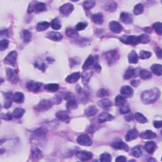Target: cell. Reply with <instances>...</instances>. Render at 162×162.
Here are the masks:
<instances>
[{"instance_id":"7a4b0ae2","label":"cell","mask_w":162,"mask_h":162,"mask_svg":"<svg viewBox=\"0 0 162 162\" xmlns=\"http://www.w3.org/2000/svg\"><path fill=\"white\" fill-rule=\"evenodd\" d=\"M46 5L44 3L37 2V1H32L29 6L28 8V13L31 14L33 11H37L41 12L46 10Z\"/></svg>"},{"instance_id":"d6a6232c","label":"cell","mask_w":162,"mask_h":162,"mask_svg":"<svg viewBox=\"0 0 162 162\" xmlns=\"http://www.w3.org/2000/svg\"><path fill=\"white\" fill-rule=\"evenodd\" d=\"M94 59L93 56H89L88 58V59H87L84 62V65L82 66V69L84 70H89L91 68V66L94 64Z\"/></svg>"},{"instance_id":"4fadbf2b","label":"cell","mask_w":162,"mask_h":162,"mask_svg":"<svg viewBox=\"0 0 162 162\" xmlns=\"http://www.w3.org/2000/svg\"><path fill=\"white\" fill-rule=\"evenodd\" d=\"M110 29L115 34H119L122 32L123 28L122 26L117 21H111L109 24Z\"/></svg>"},{"instance_id":"5b68a950","label":"cell","mask_w":162,"mask_h":162,"mask_svg":"<svg viewBox=\"0 0 162 162\" xmlns=\"http://www.w3.org/2000/svg\"><path fill=\"white\" fill-rule=\"evenodd\" d=\"M52 103L51 100H47V99H43L41 100L37 105L36 106L35 109L37 111H45L49 110L52 106Z\"/></svg>"},{"instance_id":"74e56055","label":"cell","mask_w":162,"mask_h":162,"mask_svg":"<svg viewBox=\"0 0 162 162\" xmlns=\"http://www.w3.org/2000/svg\"><path fill=\"white\" fill-rule=\"evenodd\" d=\"M24 100V95L20 92H16L14 95V101L17 103H22Z\"/></svg>"},{"instance_id":"f6af8a7d","label":"cell","mask_w":162,"mask_h":162,"mask_svg":"<svg viewBox=\"0 0 162 162\" xmlns=\"http://www.w3.org/2000/svg\"><path fill=\"white\" fill-rule=\"evenodd\" d=\"M117 8V4L115 2H110L105 5V8L106 11H114Z\"/></svg>"},{"instance_id":"6125c7cd","label":"cell","mask_w":162,"mask_h":162,"mask_svg":"<svg viewBox=\"0 0 162 162\" xmlns=\"http://www.w3.org/2000/svg\"><path fill=\"white\" fill-rule=\"evenodd\" d=\"M153 125H154V127L156 128H161V120H158V121H154V122H153Z\"/></svg>"},{"instance_id":"11a10c76","label":"cell","mask_w":162,"mask_h":162,"mask_svg":"<svg viewBox=\"0 0 162 162\" xmlns=\"http://www.w3.org/2000/svg\"><path fill=\"white\" fill-rule=\"evenodd\" d=\"M87 27V24L84 23V22H79L76 25V29L77 31H82L86 29V27Z\"/></svg>"},{"instance_id":"83f0119b","label":"cell","mask_w":162,"mask_h":162,"mask_svg":"<svg viewBox=\"0 0 162 162\" xmlns=\"http://www.w3.org/2000/svg\"><path fill=\"white\" fill-rule=\"evenodd\" d=\"M98 105L99 107L102 108H106L111 107L113 105V103H112V102L110 101L108 99L106 98L99 101L98 103Z\"/></svg>"},{"instance_id":"30bf717a","label":"cell","mask_w":162,"mask_h":162,"mask_svg":"<svg viewBox=\"0 0 162 162\" xmlns=\"http://www.w3.org/2000/svg\"><path fill=\"white\" fill-rule=\"evenodd\" d=\"M74 10V6L71 3H66L60 8V13L64 16H69Z\"/></svg>"},{"instance_id":"9f6ffc18","label":"cell","mask_w":162,"mask_h":162,"mask_svg":"<svg viewBox=\"0 0 162 162\" xmlns=\"http://www.w3.org/2000/svg\"><path fill=\"white\" fill-rule=\"evenodd\" d=\"M61 96H59V95H56V96H55L52 98L51 101L52 104H56L57 105V104H60L61 102Z\"/></svg>"},{"instance_id":"e0dca14e","label":"cell","mask_w":162,"mask_h":162,"mask_svg":"<svg viewBox=\"0 0 162 162\" xmlns=\"http://www.w3.org/2000/svg\"><path fill=\"white\" fill-rule=\"evenodd\" d=\"M120 93L123 97L129 98L131 97L134 94V90L131 87L128 86H124L120 89Z\"/></svg>"},{"instance_id":"277c9868","label":"cell","mask_w":162,"mask_h":162,"mask_svg":"<svg viewBox=\"0 0 162 162\" xmlns=\"http://www.w3.org/2000/svg\"><path fill=\"white\" fill-rule=\"evenodd\" d=\"M120 40L126 44H129L132 46H136L138 44L139 40L138 37L136 36H127L123 35L120 38Z\"/></svg>"},{"instance_id":"f1b7e54d","label":"cell","mask_w":162,"mask_h":162,"mask_svg":"<svg viewBox=\"0 0 162 162\" xmlns=\"http://www.w3.org/2000/svg\"><path fill=\"white\" fill-rule=\"evenodd\" d=\"M66 35L70 38L75 39L79 37V33L76 29H74L72 28H67L65 31Z\"/></svg>"},{"instance_id":"6da1fadb","label":"cell","mask_w":162,"mask_h":162,"mask_svg":"<svg viewBox=\"0 0 162 162\" xmlns=\"http://www.w3.org/2000/svg\"><path fill=\"white\" fill-rule=\"evenodd\" d=\"M160 96V91L158 88H153L144 91L141 94V98L142 101L148 105L155 102Z\"/></svg>"},{"instance_id":"2e32d148","label":"cell","mask_w":162,"mask_h":162,"mask_svg":"<svg viewBox=\"0 0 162 162\" xmlns=\"http://www.w3.org/2000/svg\"><path fill=\"white\" fill-rule=\"evenodd\" d=\"M114 119V117L113 115H111L108 113H105L103 112L99 115L98 118V121L99 123H104L106 122L111 121Z\"/></svg>"},{"instance_id":"7dc6e473","label":"cell","mask_w":162,"mask_h":162,"mask_svg":"<svg viewBox=\"0 0 162 162\" xmlns=\"http://www.w3.org/2000/svg\"><path fill=\"white\" fill-rule=\"evenodd\" d=\"M100 161L102 162H110L111 161V156L108 153H104L100 156Z\"/></svg>"},{"instance_id":"d6986e66","label":"cell","mask_w":162,"mask_h":162,"mask_svg":"<svg viewBox=\"0 0 162 162\" xmlns=\"http://www.w3.org/2000/svg\"><path fill=\"white\" fill-rule=\"evenodd\" d=\"M156 148V144L153 141H148L144 145V149L149 154H153Z\"/></svg>"},{"instance_id":"8992f818","label":"cell","mask_w":162,"mask_h":162,"mask_svg":"<svg viewBox=\"0 0 162 162\" xmlns=\"http://www.w3.org/2000/svg\"><path fill=\"white\" fill-rule=\"evenodd\" d=\"M77 142L81 146H89L92 145V140L91 139L89 136L87 134H82L79 136L77 139Z\"/></svg>"},{"instance_id":"ba28073f","label":"cell","mask_w":162,"mask_h":162,"mask_svg":"<svg viewBox=\"0 0 162 162\" xmlns=\"http://www.w3.org/2000/svg\"><path fill=\"white\" fill-rule=\"evenodd\" d=\"M6 76L8 80L12 83H16L19 81V77L17 72L15 70L11 69H7L6 70Z\"/></svg>"},{"instance_id":"816d5d0a","label":"cell","mask_w":162,"mask_h":162,"mask_svg":"<svg viewBox=\"0 0 162 162\" xmlns=\"http://www.w3.org/2000/svg\"><path fill=\"white\" fill-rule=\"evenodd\" d=\"M109 95L108 92L105 89H99L97 93V96L99 98H104L108 96Z\"/></svg>"},{"instance_id":"e7e4bbea","label":"cell","mask_w":162,"mask_h":162,"mask_svg":"<svg viewBox=\"0 0 162 162\" xmlns=\"http://www.w3.org/2000/svg\"><path fill=\"white\" fill-rule=\"evenodd\" d=\"M94 69H95V70H97L98 72H99V71H100L101 69V66H99V65L98 64H95V65H94Z\"/></svg>"},{"instance_id":"3957f363","label":"cell","mask_w":162,"mask_h":162,"mask_svg":"<svg viewBox=\"0 0 162 162\" xmlns=\"http://www.w3.org/2000/svg\"><path fill=\"white\" fill-rule=\"evenodd\" d=\"M103 56L105 60L107 61L108 64L111 65L118 59L119 55L117 50H111L104 54Z\"/></svg>"},{"instance_id":"836d02e7","label":"cell","mask_w":162,"mask_h":162,"mask_svg":"<svg viewBox=\"0 0 162 162\" xmlns=\"http://www.w3.org/2000/svg\"><path fill=\"white\" fill-rule=\"evenodd\" d=\"M93 21L98 25H101L103 22V16L101 13H97L93 15Z\"/></svg>"},{"instance_id":"52a82bcc","label":"cell","mask_w":162,"mask_h":162,"mask_svg":"<svg viewBox=\"0 0 162 162\" xmlns=\"http://www.w3.org/2000/svg\"><path fill=\"white\" fill-rule=\"evenodd\" d=\"M76 155L79 159L82 161H88L92 158L93 156V153L90 151H77L76 153Z\"/></svg>"},{"instance_id":"f907efd6","label":"cell","mask_w":162,"mask_h":162,"mask_svg":"<svg viewBox=\"0 0 162 162\" xmlns=\"http://www.w3.org/2000/svg\"><path fill=\"white\" fill-rule=\"evenodd\" d=\"M139 43L142 44H146L149 41V37L146 34H141L138 36Z\"/></svg>"},{"instance_id":"7bdbcfd3","label":"cell","mask_w":162,"mask_h":162,"mask_svg":"<svg viewBox=\"0 0 162 162\" xmlns=\"http://www.w3.org/2000/svg\"><path fill=\"white\" fill-rule=\"evenodd\" d=\"M143 10H144L143 5L141 3H139L134 6V10H133V12H134V15H139L143 13Z\"/></svg>"},{"instance_id":"91938a15","label":"cell","mask_w":162,"mask_h":162,"mask_svg":"<svg viewBox=\"0 0 162 162\" xmlns=\"http://www.w3.org/2000/svg\"><path fill=\"white\" fill-rule=\"evenodd\" d=\"M1 118L4 120H10L12 118V115L10 113H6V114H2L1 115Z\"/></svg>"},{"instance_id":"f546056e","label":"cell","mask_w":162,"mask_h":162,"mask_svg":"<svg viewBox=\"0 0 162 162\" xmlns=\"http://www.w3.org/2000/svg\"><path fill=\"white\" fill-rule=\"evenodd\" d=\"M151 71L157 76H161L162 74V66L160 64H154L151 67Z\"/></svg>"},{"instance_id":"60d3db41","label":"cell","mask_w":162,"mask_h":162,"mask_svg":"<svg viewBox=\"0 0 162 162\" xmlns=\"http://www.w3.org/2000/svg\"><path fill=\"white\" fill-rule=\"evenodd\" d=\"M135 76V70L132 68H128L124 74V79L126 80L130 79L132 77H133Z\"/></svg>"},{"instance_id":"5bb4252c","label":"cell","mask_w":162,"mask_h":162,"mask_svg":"<svg viewBox=\"0 0 162 162\" xmlns=\"http://www.w3.org/2000/svg\"><path fill=\"white\" fill-rule=\"evenodd\" d=\"M138 132L137 131L136 128H134L128 131V132L126 134L125 139L127 142H130L131 141L134 140L138 138Z\"/></svg>"},{"instance_id":"9a60e30c","label":"cell","mask_w":162,"mask_h":162,"mask_svg":"<svg viewBox=\"0 0 162 162\" xmlns=\"http://www.w3.org/2000/svg\"><path fill=\"white\" fill-rule=\"evenodd\" d=\"M56 117L62 122L65 123H69L70 121V118L67 112L64 110L59 111L56 113Z\"/></svg>"},{"instance_id":"c3c4849f","label":"cell","mask_w":162,"mask_h":162,"mask_svg":"<svg viewBox=\"0 0 162 162\" xmlns=\"http://www.w3.org/2000/svg\"><path fill=\"white\" fill-rule=\"evenodd\" d=\"M95 1L93 0H91V1H86L83 3V5L85 8L86 10H90L91 8H93L95 6Z\"/></svg>"},{"instance_id":"cb8c5ba5","label":"cell","mask_w":162,"mask_h":162,"mask_svg":"<svg viewBox=\"0 0 162 162\" xmlns=\"http://www.w3.org/2000/svg\"><path fill=\"white\" fill-rule=\"evenodd\" d=\"M128 62H129L130 64H136L138 63V55L134 50H132V51L130 52L129 54H128Z\"/></svg>"},{"instance_id":"ffe728a7","label":"cell","mask_w":162,"mask_h":162,"mask_svg":"<svg viewBox=\"0 0 162 162\" xmlns=\"http://www.w3.org/2000/svg\"><path fill=\"white\" fill-rule=\"evenodd\" d=\"M140 137L144 139H152L156 138V134L153 131L148 130L141 133Z\"/></svg>"},{"instance_id":"d590c367","label":"cell","mask_w":162,"mask_h":162,"mask_svg":"<svg viewBox=\"0 0 162 162\" xmlns=\"http://www.w3.org/2000/svg\"><path fill=\"white\" fill-rule=\"evenodd\" d=\"M50 26V24H49L47 22H41L37 24V31L38 32L41 31H44L45 30H46L47 29H48Z\"/></svg>"},{"instance_id":"ee69618b","label":"cell","mask_w":162,"mask_h":162,"mask_svg":"<svg viewBox=\"0 0 162 162\" xmlns=\"http://www.w3.org/2000/svg\"><path fill=\"white\" fill-rule=\"evenodd\" d=\"M22 37L25 42H29L32 37V33L28 30H24L22 32Z\"/></svg>"},{"instance_id":"d4e9b609","label":"cell","mask_w":162,"mask_h":162,"mask_svg":"<svg viewBox=\"0 0 162 162\" xmlns=\"http://www.w3.org/2000/svg\"><path fill=\"white\" fill-rule=\"evenodd\" d=\"M5 99H6V102L4 105V107L5 108H9L11 106V104H12V101H14V96L12 95V93L9 92L5 94Z\"/></svg>"},{"instance_id":"7402d4cb","label":"cell","mask_w":162,"mask_h":162,"mask_svg":"<svg viewBox=\"0 0 162 162\" xmlns=\"http://www.w3.org/2000/svg\"><path fill=\"white\" fill-rule=\"evenodd\" d=\"M120 19L121 20V21L126 24H130L132 22V16L126 12H122L120 14Z\"/></svg>"},{"instance_id":"9c48e42d","label":"cell","mask_w":162,"mask_h":162,"mask_svg":"<svg viewBox=\"0 0 162 162\" xmlns=\"http://www.w3.org/2000/svg\"><path fill=\"white\" fill-rule=\"evenodd\" d=\"M43 86V83L35 82L34 81H29L27 82L26 87L29 91L32 92H37L40 90Z\"/></svg>"},{"instance_id":"681fc988","label":"cell","mask_w":162,"mask_h":162,"mask_svg":"<svg viewBox=\"0 0 162 162\" xmlns=\"http://www.w3.org/2000/svg\"><path fill=\"white\" fill-rule=\"evenodd\" d=\"M161 26L162 24L161 22H156L155 24H153V29H154L159 35H161L162 34Z\"/></svg>"},{"instance_id":"b9f144b4","label":"cell","mask_w":162,"mask_h":162,"mask_svg":"<svg viewBox=\"0 0 162 162\" xmlns=\"http://www.w3.org/2000/svg\"><path fill=\"white\" fill-rule=\"evenodd\" d=\"M25 113V110L20 108H17L14 110L13 116L15 118H21Z\"/></svg>"},{"instance_id":"4316f807","label":"cell","mask_w":162,"mask_h":162,"mask_svg":"<svg viewBox=\"0 0 162 162\" xmlns=\"http://www.w3.org/2000/svg\"><path fill=\"white\" fill-rule=\"evenodd\" d=\"M66 108L68 109V110H72L76 109L78 106V104L77 102V100H76L75 99H70L69 100H67V102H66Z\"/></svg>"},{"instance_id":"be15d7a7","label":"cell","mask_w":162,"mask_h":162,"mask_svg":"<svg viewBox=\"0 0 162 162\" xmlns=\"http://www.w3.org/2000/svg\"><path fill=\"white\" fill-rule=\"evenodd\" d=\"M131 84L132 86L134 87H138L140 84V81L139 80H134L131 81Z\"/></svg>"},{"instance_id":"6f0895ef","label":"cell","mask_w":162,"mask_h":162,"mask_svg":"<svg viewBox=\"0 0 162 162\" xmlns=\"http://www.w3.org/2000/svg\"><path fill=\"white\" fill-rule=\"evenodd\" d=\"M32 156L34 158H41V151L39 150V149H38L37 148L34 149V150L32 151Z\"/></svg>"},{"instance_id":"e575fe53","label":"cell","mask_w":162,"mask_h":162,"mask_svg":"<svg viewBox=\"0 0 162 162\" xmlns=\"http://www.w3.org/2000/svg\"><path fill=\"white\" fill-rule=\"evenodd\" d=\"M60 86L58 84H48L45 85L44 89L49 92H56L59 91Z\"/></svg>"},{"instance_id":"680465c9","label":"cell","mask_w":162,"mask_h":162,"mask_svg":"<svg viewBox=\"0 0 162 162\" xmlns=\"http://www.w3.org/2000/svg\"><path fill=\"white\" fill-rule=\"evenodd\" d=\"M155 51L156 53V55H157V56L160 59H161V56H162V52H161V49L157 47L155 48Z\"/></svg>"},{"instance_id":"8fae6325","label":"cell","mask_w":162,"mask_h":162,"mask_svg":"<svg viewBox=\"0 0 162 162\" xmlns=\"http://www.w3.org/2000/svg\"><path fill=\"white\" fill-rule=\"evenodd\" d=\"M16 58H17V53H16V52L15 51H11L8 54L5 59V63L8 65L15 66Z\"/></svg>"},{"instance_id":"f35d334b","label":"cell","mask_w":162,"mask_h":162,"mask_svg":"<svg viewBox=\"0 0 162 162\" xmlns=\"http://www.w3.org/2000/svg\"><path fill=\"white\" fill-rule=\"evenodd\" d=\"M51 27L54 30H59L61 27V24L59 19L57 18L54 19L51 22Z\"/></svg>"},{"instance_id":"44dd1931","label":"cell","mask_w":162,"mask_h":162,"mask_svg":"<svg viewBox=\"0 0 162 162\" xmlns=\"http://www.w3.org/2000/svg\"><path fill=\"white\" fill-rule=\"evenodd\" d=\"M46 37L49 39L55 41H59L61 40L62 39V37H63V36H62L60 33L57 32H49L46 35Z\"/></svg>"},{"instance_id":"603a6c76","label":"cell","mask_w":162,"mask_h":162,"mask_svg":"<svg viewBox=\"0 0 162 162\" xmlns=\"http://www.w3.org/2000/svg\"><path fill=\"white\" fill-rule=\"evenodd\" d=\"M92 74H93L92 71H91V70H86V71H84L82 74L81 77H82L83 84L84 85H86L88 84L91 76H92Z\"/></svg>"},{"instance_id":"94428289","label":"cell","mask_w":162,"mask_h":162,"mask_svg":"<svg viewBox=\"0 0 162 162\" xmlns=\"http://www.w3.org/2000/svg\"><path fill=\"white\" fill-rule=\"evenodd\" d=\"M115 161L117 162H124L127 161V158L126 157L124 156H119L115 159Z\"/></svg>"},{"instance_id":"1f68e13d","label":"cell","mask_w":162,"mask_h":162,"mask_svg":"<svg viewBox=\"0 0 162 162\" xmlns=\"http://www.w3.org/2000/svg\"><path fill=\"white\" fill-rule=\"evenodd\" d=\"M139 75L140 77L144 80H147L152 77V74L149 71H148V70L145 69L141 70L139 71Z\"/></svg>"},{"instance_id":"db71d44e","label":"cell","mask_w":162,"mask_h":162,"mask_svg":"<svg viewBox=\"0 0 162 162\" xmlns=\"http://www.w3.org/2000/svg\"><path fill=\"white\" fill-rule=\"evenodd\" d=\"M130 108L127 105H123L120 107V113L121 114H127L130 112Z\"/></svg>"},{"instance_id":"ac0fdd59","label":"cell","mask_w":162,"mask_h":162,"mask_svg":"<svg viewBox=\"0 0 162 162\" xmlns=\"http://www.w3.org/2000/svg\"><path fill=\"white\" fill-rule=\"evenodd\" d=\"M81 77V73L80 72H75L70 75L66 78V82H67L70 84H73V83L76 82Z\"/></svg>"},{"instance_id":"8d00e7d4","label":"cell","mask_w":162,"mask_h":162,"mask_svg":"<svg viewBox=\"0 0 162 162\" xmlns=\"http://www.w3.org/2000/svg\"><path fill=\"white\" fill-rule=\"evenodd\" d=\"M126 101V99L125 98V97H123V96H116L115 99V105L118 107H121L122 106H123L125 105Z\"/></svg>"},{"instance_id":"4dcf8cb0","label":"cell","mask_w":162,"mask_h":162,"mask_svg":"<svg viewBox=\"0 0 162 162\" xmlns=\"http://www.w3.org/2000/svg\"><path fill=\"white\" fill-rule=\"evenodd\" d=\"M143 149L141 146L134 147V148L132 149V151H131L132 155L134 156H135L136 158H140L143 155Z\"/></svg>"},{"instance_id":"bcb514c9","label":"cell","mask_w":162,"mask_h":162,"mask_svg":"<svg viewBox=\"0 0 162 162\" xmlns=\"http://www.w3.org/2000/svg\"><path fill=\"white\" fill-rule=\"evenodd\" d=\"M151 53L149 51H141L139 53V59L141 60H145L148 59L149 58H150L151 56Z\"/></svg>"},{"instance_id":"484cf974","label":"cell","mask_w":162,"mask_h":162,"mask_svg":"<svg viewBox=\"0 0 162 162\" xmlns=\"http://www.w3.org/2000/svg\"><path fill=\"white\" fill-rule=\"evenodd\" d=\"M97 111H98L97 108L95 106L93 105V106H90L87 108L85 110L84 113H85V115H86L87 117H92V116L94 115L97 113Z\"/></svg>"},{"instance_id":"7c38bea8","label":"cell","mask_w":162,"mask_h":162,"mask_svg":"<svg viewBox=\"0 0 162 162\" xmlns=\"http://www.w3.org/2000/svg\"><path fill=\"white\" fill-rule=\"evenodd\" d=\"M111 147L116 149H122V150H125L126 151H128V145L123 142L122 140L114 141L111 144Z\"/></svg>"},{"instance_id":"ab89813d","label":"cell","mask_w":162,"mask_h":162,"mask_svg":"<svg viewBox=\"0 0 162 162\" xmlns=\"http://www.w3.org/2000/svg\"><path fill=\"white\" fill-rule=\"evenodd\" d=\"M134 117L136 121L140 123H145L148 122V119L143 114L140 113H136L134 115Z\"/></svg>"},{"instance_id":"f5cc1de1","label":"cell","mask_w":162,"mask_h":162,"mask_svg":"<svg viewBox=\"0 0 162 162\" xmlns=\"http://www.w3.org/2000/svg\"><path fill=\"white\" fill-rule=\"evenodd\" d=\"M8 44H9V41L7 39L1 40L0 42V50L3 51L6 49L8 46Z\"/></svg>"}]
</instances>
